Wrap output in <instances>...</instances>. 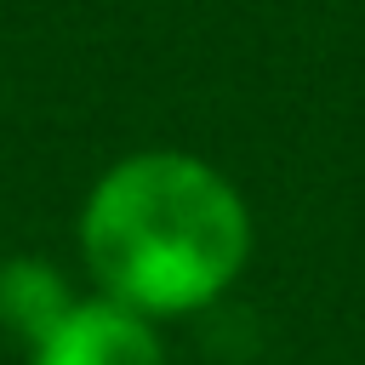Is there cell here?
<instances>
[{
	"label": "cell",
	"mask_w": 365,
	"mask_h": 365,
	"mask_svg": "<svg viewBox=\"0 0 365 365\" xmlns=\"http://www.w3.org/2000/svg\"><path fill=\"white\" fill-rule=\"evenodd\" d=\"M80 245L91 274L131 314L211 302L251 251V222L228 177L188 154H131L86 200Z\"/></svg>",
	"instance_id": "1"
},
{
	"label": "cell",
	"mask_w": 365,
	"mask_h": 365,
	"mask_svg": "<svg viewBox=\"0 0 365 365\" xmlns=\"http://www.w3.org/2000/svg\"><path fill=\"white\" fill-rule=\"evenodd\" d=\"M68 314L63 302V279L40 262H6L0 268V319L17 325L29 342H40L57 319Z\"/></svg>",
	"instance_id": "3"
},
{
	"label": "cell",
	"mask_w": 365,
	"mask_h": 365,
	"mask_svg": "<svg viewBox=\"0 0 365 365\" xmlns=\"http://www.w3.org/2000/svg\"><path fill=\"white\" fill-rule=\"evenodd\" d=\"M34 365H165V354L125 302H80L34 342Z\"/></svg>",
	"instance_id": "2"
}]
</instances>
